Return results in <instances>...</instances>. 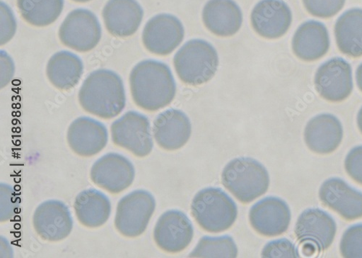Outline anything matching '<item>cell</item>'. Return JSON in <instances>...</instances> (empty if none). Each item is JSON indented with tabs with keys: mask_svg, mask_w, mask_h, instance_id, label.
I'll return each mask as SVG.
<instances>
[{
	"mask_svg": "<svg viewBox=\"0 0 362 258\" xmlns=\"http://www.w3.org/2000/svg\"><path fill=\"white\" fill-rule=\"evenodd\" d=\"M132 99L139 108L157 111L173 101L176 84L170 69L165 64L145 60L136 64L130 74Z\"/></svg>",
	"mask_w": 362,
	"mask_h": 258,
	"instance_id": "6da1fadb",
	"label": "cell"
},
{
	"mask_svg": "<svg viewBox=\"0 0 362 258\" xmlns=\"http://www.w3.org/2000/svg\"><path fill=\"white\" fill-rule=\"evenodd\" d=\"M78 101L87 113L102 119H112L126 107L127 97L123 80L111 70H96L83 82L78 93Z\"/></svg>",
	"mask_w": 362,
	"mask_h": 258,
	"instance_id": "7a4b0ae2",
	"label": "cell"
},
{
	"mask_svg": "<svg viewBox=\"0 0 362 258\" xmlns=\"http://www.w3.org/2000/svg\"><path fill=\"white\" fill-rule=\"evenodd\" d=\"M222 183L240 202L249 204L267 192L269 176L266 168L258 161L240 157L225 167Z\"/></svg>",
	"mask_w": 362,
	"mask_h": 258,
	"instance_id": "3957f363",
	"label": "cell"
},
{
	"mask_svg": "<svg viewBox=\"0 0 362 258\" xmlns=\"http://www.w3.org/2000/svg\"><path fill=\"white\" fill-rule=\"evenodd\" d=\"M192 214L204 231L221 233L235 223L238 209L234 201L221 189L206 188L193 198Z\"/></svg>",
	"mask_w": 362,
	"mask_h": 258,
	"instance_id": "277c9868",
	"label": "cell"
},
{
	"mask_svg": "<svg viewBox=\"0 0 362 258\" xmlns=\"http://www.w3.org/2000/svg\"><path fill=\"white\" fill-rule=\"evenodd\" d=\"M219 64L216 48L202 40H192L181 47L174 57V66L185 83L198 86L212 79Z\"/></svg>",
	"mask_w": 362,
	"mask_h": 258,
	"instance_id": "5b68a950",
	"label": "cell"
},
{
	"mask_svg": "<svg viewBox=\"0 0 362 258\" xmlns=\"http://www.w3.org/2000/svg\"><path fill=\"white\" fill-rule=\"evenodd\" d=\"M156 207L154 196L148 191L136 190L119 201L115 218L117 231L128 238L141 236L148 225Z\"/></svg>",
	"mask_w": 362,
	"mask_h": 258,
	"instance_id": "8992f818",
	"label": "cell"
},
{
	"mask_svg": "<svg viewBox=\"0 0 362 258\" xmlns=\"http://www.w3.org/2000/svg\"><path fill=\"white\" fill-rule=\"evenodd\" d=\"M114 145L132 153L137 157H145L153 150L150 123L144 114L134 111L127 112L111 125Z\"/></svg>",
	"mask_w": 362,
	"mask_h": 258,
	"instance_id": "52a82bcc",
	"label": "cell"
},
{
	"mask_svg": "<svg viewBox=\"0 0 362 258\" xmlns=\"http://www.w3.org/2000/svg\"><path fill=\"white\" fill-rule=\"evenodd\" d=\"M102 38L98 17L86 9L71 11L59 30V38L69 48L80 52L93 50Z\"/></svg>",
	"mask_w": 362,
	"mask_h": 258,
	"instance_id": "ba28073f",
	"label": "cell"
},
{
	"mask_svg": "<svg viewBox=\"0 0 362 258\" xmlns=\"http://www.w3.org/2000/svg\"><path fill=\"white\" fill-rule=\"evenodd\" d=\"M90 178L98 187L117 194L132 186L135 179V169L126 157L109 153L95 162L90 169Z\"/></svg>",
	"mask_w": 362,
	"mask_h": 258,
	"instance_id": "9c48e42d",
	"label": "cell"
},
{
	"mask_svg": "<svg viewBox=\"0 0 362 258\" xmlns=\"http://www.w3.org/2000/svg\"><path fill=\"white\" fill-rule=\"evenodd\" d=\"M185 38L182 23L170 14H160L145 25L142 41L145 48L158 55L171 53Z\"/></svg>",
	"mask_w": 362,
	"mask_h": 258,
	"instance_id": "30bf717a",
	"label": "cell"
},
{
	"mask_svg": "<svg viewBox=\"0 0 362 258\" xmlns=\"http://www.w3.org/2000/svg\"><path fill=\"white\" fill-rule=\"evenodd\" d=\"M319 95L330 102H341L349 97L354 85L350 64L343 59L334 58L324 63L315 77Z\"/></svg>",
	"mask_w": 362,
	"mask_h": 258,
	"instance_id": "8fae6325",
	"label": "cell"
},
{
	"mask_svg": "<svg viewBox=\"0 0 362 258\" xmlns=\"http://www.w3.org/2000/svg\"><path fill=\"white\" fill-rule=\"evenodd\" d=\"M35 232L44 240L59 242L72 232L74 222L69 207L58 200H48L40 204L33 216Z\"/></svg>",
	"mask_w": 362,
	"mask_h": 258,
	"instance_id": "7c38bea8",
	"label": "cell"
},
{
	"mask_svg": "<svg viewBox=\"0 0 362 258\" xmlns=\"http://www.w3.org/2000/svg\"><path fill=\"white\" fill-rule=\"evenodd\" d=\"M291 213L283 199L269 196L261 199L250 211V224L259 235L274 237L286 233L288 229Z\"/></svg>",
	"mask_w": 362,
	"mask_h": 258,
	"instance_id": "4fadbf2b",
	"label": "cell"
},
{
	"mask_svg": "<svg viewBox=\"0 0 362 258\" xmlns=\"http://www.w3.org/2000/svg\"><path fill=\"white\" fill-rule=\"evenodd\" d=\"M194 237L193 225L183 212L169 211L159 218L154 230V240L162 250L176 253L185 250Z\"/></svg>",
	"mask_w": 362,
	"mask_h": 258,
	"instance_id": "5bb4252c",
	"label": "cell"
},
{
	"mask_svg": "<svg viewBox=\"0 0 362 258\" xmlns=\"http://www.w3.org/2000/svg\"><path fill=\"white\" fill-rule=\"evenodd\" d=\"M337 225L333 218L318 209H308L300 215L295 225V235L300 244L311 243L319 252L333 244Z\"/></svg>",
	"mask_w": 362,
	"mask_h": 258,
	"instance_id": "9a60e30c",
	"label": "cell"
},
{
	"mask_svg": "<svg viewBox=\"0 0 362 258\" xmlns=\"http://www.w3.org/2000/svg\"><path fill=\"white\" fill-rule=\"evenodd\" d=\"M254 30L267 39H278L289 30L292 13L283 0H262L251 14Z\"/></svg>",
	"mask_w": 362,
	"mask_h": 258,
	"instance_id": "2e32d148",
	"label": "cell"
},
{
	"mask_svg": "<svg viewBox=\"0 0 362 258\" xmlns=\"http://www.w3.org/2000/svg\"><path fill=\"white\" fill-rule=\"evenodd\" d=\"M319 196L325 206L347 220L362 218V192L341 179L326 180L320 189Z\"/></svg>",
	"mask_w": 362,
	"mask_h": 258,
	"instance_id": "e0dca14e",
	"label": "cell"
},
{
	"mask_svg": "<svg viewBox=\"0 0 362 258\" xmlns=\"http://www.w3.org/2000/svg\"><path fill=\"white\" fill-rule=\"evenodd\" d=\"M67 140L71 150L83 157H93L102 152L108 141L106 127L93 118L81 117L70 125Z\"/></svg>",
	"mask_w": 362,
	"mask_h": 258,
	"instance_id": "ac0fdd59",
	"label": "cell"
},
{
	"mask_svg": "<svg viewBox=\"0 0 362 258\" xmlns=\"http://www.w3.org/2000/svg\"><path fill=\"white\" fill-rule=\"evenodd\" d=\"M153 133L162 149L175 151L187 145L192 135V124L183 111L171 108L157 117Z\"/></svg>",
	"mask_w": 362,
	"mask_h": 258,
	"instance_id": "d6986e66",
	"label": "cell"
},
{
	"mask_svg": "<svg viewBox=\"0 0 362 258\" xmlns=\"http://www.w3.org/2000/svg\"><path fill=\"white\" fill-rule=\"evenodd\" d=\"M144 11L136 0H109L103 11L107 30L117 38L134 35L141 23Z\"/></svg>",
	"mask_w": 362,
	"mask_h": 258,
	"instance_id": "ffe728a7",
	"label": "cell"
},
{
	"mask_svg": "<svg viewBox=\"0 0 362 258\" xmlns=\"http://www.w3.org/2000/svg\"><path fill=\"white\" fill-rule=\"evenodd\" d=\"M344 137L343 126L339 120L329 113L320 114L308 123L305 140L308 147L319 155L335 152Z\"/></svg>",
	"mask_w": 362,
	"mask_h": 258,
	"instance_id": "44dd1931",
	"label": "cell"
},
{
	"mask_svg": "<svg viewBox=\"0 0 362 258\" xmlns=\"http://www.w3.org/2000/svg\"><path fill=\"white\" fill-rule=\"evenodd\" d=\"M207 30L219 37L236 34L243 22V12L233 0H209L202 12Z\"/></svg>",
	"mask_w": 362,
	"mask_h": 258,
	"instance_id": "7402d4cb",
	"label": "cell"
},
{
	"mask_svg": "<svg viewBox=\"0 0 362 258\" xmlns=\"http://www.w3.org/2000/svg\"><path fill=\"white\" fill-rule=\"evenodd\" d=\"M329 38L326 26L318 21H310L301 24L292 41L294 54L305 62L319 60L329 48Z\"/></svg>",
	"mask_w": 362,
	"mask_h": 258,
	"instance_id": "603a6c76",
	"label": "cell"
},
{
	"mask_svg": "<svg viewBox=\"0 0 362 258\" xmlns=\"http://www.w3.org/2000/svg\"><path fill=\"white\" fill-rule=\"evenodd\" d=\"M46 73L56 89L69 91L78 84L83 73V64L76 54L66 50L59 51L51 57Z\"/></svg>",
	"mask_w": 362,
	"mask_h": 258,
	"instance_id": "cb8c5ba5",
	"label": "cell"
},
{
	"mask_svg": "<svg viewBox=\"0 0 362 258\" xmlns=\"http://www.w3.org/2000/svg\"><path fill=\"white\" fill-rule=\"evenodd\" d=\"M76 215L81 225L90 228H99L109 220L111 203L101 191L90 189L81 191L74 203Z\"/></svg>",
	"mask_w": 362,
	"mask_h": 258,
	"instance_id": "d4e9b609",
	"label": "cell"
},
{
	"mask_svg": "<svg viewBox=\"0 0 362 258\" xmlns=\"http://www.w3.org/2000/svg\"><path fill=\"white\" fill-rule=\"evenodd\" d=\"M335 37L341 52L353 58L362 56V9H351L338 19Z\"/></svg>",
	"mask_w": 362,
	"mask_h": 258,
	"instance_id": "484cf974",
	"label": "cell"
},
{
	"mask_svg": "<svg viewBox=\"0 0 362 258\" xmlns=\"http://www.w3.org/2000/svg\"><path fill=\"white\" fill-rule=\"evenodd\" d=\"M17 6L25 21L44 27L53 23L62 14L64 0H17Z\"/></svg>",
	"mask_w": 362,
	"mask_h": 258,
	"instance_id": "4316f807",
	"label": "cell"
},
{
	"mask_svg": "<svg viewBox=\"0 0 362 258\" xmlns=\"http://www.w3.org/2000/svg\"><path fill=\"white\" fill-rule=\"evenodd\" d=\"M238 256V248L230 236L219 237H202L190 257H221L235 258Z\"/></svg>",
	"mask_w": 362,
	"mask_h": 258,
	"instance_id": "83f0119b",
	"label": "cell"
},
{
	"mask_svg": "<svg viewBox=\"0 0 362 258\" xmlns=\"http://www.w3.org/2000/svg\"><path fill=\"white\" fill-rule=\"evenodd\" d=\"M340 250L344 257L362 258V223L347 229L341 238Z\"/></svg>",
	"mask_w": 362,
	"mask_h": 258,
	"instance_id": "f1b7e54d",
	"label": "cell"
},
{
	"mask_svg": "<svg viewBox=\"0 0 362 258\" xmlns=\"http://www.w3.org/2000/svg\"><path fill=\"white\" fill-rule=\"evenodd\" d=\"M346 0H303L307 11L313 16L329 18L336 16L344 8Z\"/></svg>",
	"mask_w": 362,
	"mask_h": 258,
	"instance_id": "f546056e",
	"label": "cell"
},
{
	"mask_svg": "<svg viewBox=\"0 0 362 258\" xmlns=\"http://www.w3.org/2000/svg\"><path fill=\"white\" fill-rule=\"evenodd\" d=\"M19 209V198L13 188L6 184H0V221L12 220Z\"/></svg>",
	"mask_w": 362,
	"mask_h": 258,
	"instance_id": "4dcf8cb0",
	"label": "cell"
},
{
	"mask_svg": "<svg viewBox=\"0 0 362 258\" xmlns=\"http://www.w3.org/2000/svg\"><path fill=\"white\" fill-rule=\"evenodd\" d=\"M264 258H298L300 254L296 246L287 239H281L267 243L262 249Z\"/></svg>",
	"mask_w": 362,
	"mask_h": 258,
	"instance_id": "1f68e13d",
	"label": "cell"
},
{
	"mask_svg": "<svg viewBox=\"0 0 362 258\" xmlns=\"http://www.w3.org/2000/svg\"><path fill=\"white\" fill-rule=\"evenodd\" d=\"M345 169L354 181L362 185V146L349 152L345 159Z\"/></svg>",
	"mask_w": 362,
	"mask_h": 258,
	"instance_id": "d6a6232c",
	"label": "cell"
},
{
	"mask_svg": "<svg viewBox=\"0 0 362 258\" xmlns=\"http://www.w3.org/2000/svg\"><path fill=\"white\" fill-rule=\"evenodd\" d=\"M1 9V38L0 43L4 45L8 43L14 36L16 31V22L11 9L4 2L0 4Z\"/></svg>",
	"mask_w": 362,
	"mask_h": 258,
	"instance_id": "836d02e7",
	"label": "cell"
},
{
	"mask_svg": "<svg viewBox=\"0 0 362 258\" xmlns=\"http://www.w3.org/2000/svg\"><path fill=\"white\" fill-rule=\"evenodd\" d=\"M1 89L11 82L14 74V64L6 52L1 50Z\"/></svg>",
	"mask_w": 362,
	"mask_h": 258,
	"instance_id": "e575fe53",
	"label": "cell"
},
{
	"mask_svg": "<svg viewBox=\"0 0 362 258\" xmlns=\"http://www.w3.org/2000/svg\"><path fill=\"white\" fill-rule=\"evenodd\" d=\"M303 245V254L306 256H312L316 252V250H318L317 247L313 244L305 243Z\"/></svg>",
	"mask_w": 362,
	"mask_h": 258,
	"instance_id": "d590c367",
	"label": "cell"
},
{
	"mask_svg": "<svg viewBox=\"0 0 362 258\" xmlns=\"http://www.w3.org/2000/svg\"><path fill=\"white\" fill-rule=\"evenodd\" d=\"M356 79L358 88L362 92V64L358 67L356 70Z\"/></svg>",
	"mask_w": 362,
	"mask_h": 258,
	"instance_id": "8d00e7d4",
	"label": "cell"
},
{
	"mask_svg": "<svg viewBox=\"0 0 362 258\" xmlns=\"http://www.w3.org/2000/svg\"><path fill=\"white\" fill-rule=\"evenodd\" d=\"M357 125H358L359 130L362 133V107L361 108V109L359 110V111L358 113Z\"/></svg>",
	"mask_w": 362,
	"mask_h": 258,
	"instance_id": "74e56055",
	"label": "cell"
},
{
	"mask_svg": "<svg viewBox=\"0 0 362 258\" xmlns=\"http://www.w3.org/2000/svg\"><path fill=\"white\" fill-rule=\"evenodd\" d=\"M73 1L74 2H76V3H87V2H89L90 1V0H73Z\"/></svg>",
	"mask_w": 362,
	"mask_h": 258,
	"instance_id": "f35d334b",
	"label": "cell"
}]
</instances>
